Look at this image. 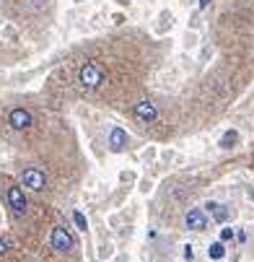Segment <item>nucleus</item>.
Segmentation results:
<instances>
[{
    "mask_svg": "<svg viewBox=\"0 0 254 262\" xmlns=\"http://www.w3.org/2000/svg\"><path fill=\"white\" fill-rule=\"evenodd\" d=\"M125 145H127V132L122 128H112V132H109V148L114 153H120V151H125Z\"/></svg>",
    "mask_w": 254,
    "mask_h": 262,
    "instance_id": "7",
    "label": "nucleus"
},
{
    "mask_svg": "<svg viewBox=\"0 0 254 262\" xmlns=\"http://www.w3.org/2000/svg\"><path fill=\"white\" fill-rule=\"evenodd\" d=\"M8 247H10V244H8V239L0 236V255H5V252H8Z\"/></svg>",
    "mask_w": 254,
    "mask_h": 262,
    "instance_id": "14",
    "label": "nucleus"
},
{
    "mask_svg": "<svg viewBox=\"0 0 254 262\" xmlns=\"http://www.w3.org/2000/svg\"><path fill=\"white\" fill-rule=\"evenodd\" d=\"M73 221H75V226H78L80 231H86V229H88V223H86V215L80 213V210H75V213H73Z\"/></svg>",
    "mask_w": 254,
    "mask_h": 262,
    "instance_id": "12",
    "label": "nucleus"
},
{
    "mask_svg": "<svg viewBox=\"0 0 254 262\" xmlns=\"http://www.w3.org/2000/svg\"><path fill=\"white\" fill-rule=\"evenodd\" d=\"M207 3H210V0H200V8H207Z\"/></svg>",
    "mask_w": 254,
    "mask_h": 262,
    "instance_id": "16",
    "label": "nucleus"
},
{
    "mask_svg": "<svg viewBox=\"0 0 254 262\" xmlns=\"http://www.w3.org/2000/svg\"><path fill=\"white\" fill-rule=\"evenodd\" d=\"M8 205H10V213L16 215V218H21V215H26V210H29V202H26V197H24V190L21 187H8Z\"/></svg>",
    "mask_w": 254,
    "mask_h": 262,
    "instance_id": "3",
    "label": "nucleus"
},
{
    "mask_svg": "<svg viewBox=\"0 0 254 262\" xmlns=\"http://www.w3.org/2000/svg\"><path fill=\"white\" fill-rule=\"evenodd\" d=\"M207 255H210L213 260H223V255H226V247H223L221 242H215V244H210V249H207Z\"/></svg>",
    "mask_w": 254,
    "mask_h": 262,
    "instance_id": "11",
    "label": "nucleus"
},
{
    "mask_svg": "<svg viewBox=\"0 0 254 262\" xmlns=\"http://www.w3.org/2000/svg\"><path fill=\"white\" fill-rule=\"evenodd\" d=\"M132 112H135V117L140 120V122H145V125H153L158 120V109H156L153 101H148V99L137 101V104L132 107Z\"/></svg>",
    "mask_w": 254,
    "mask_h": 262,
    "instance_id": "5",
    "label": "nucleus"
},
{
    "mask_svg": "<svg viewBox=\"0 0 254 262\" xmlns=\"http://www.w3.org/2000/svg\"><path fill=\"white\" fill-rule=\"evenodd\" d=\"M239 143V132L236 130H228L223 138H221V148H231V145H236Z\"/></svg>",
    "mask_w": 254,
    "mask_h": 262,
    "instance_id": "10",
    "label": "nucleus"
},
{
    "mask_svg": "<svg viewBox=\"0 0 254 262\" xmlns=\"http://www.w3.org/2000/svg\"><path fill=\"white\" fill-rule=\"evenodd\" d=\"M104 83H107V70H104V65L96 63V60H88L80 65L78 70V86L83 91H99Z\"/></svg>",
    "mask_w": 254,
    "mask_h": 262,
    "instance_id": "1",
    "label": "nucleus"
},
{
    "mask_svg": "<svg viewBox=\"0 0 254 262\" xmlns=\"http://www.w3.org/2000/svg\"><path fill=\"white\" fill-rule=\"evenodd\" d=\"M205 226H207V218H205V213H202V210L194 208V210L187 213V229H192V231H202Z\"/></svg>",
    "mask_w": 254,
    "mask_h": 262,
    "instance_id": "8",
    "label": "nucleus"
},
{
    "mask_svg": "<svg viewBox=\"0 0 254 262\" xmlns=\"http://www.w3.org/2000/svg\"><path fill=\"white\" fill-rule=\"evenodd\" d=\"M231 236H234V229H223V231H221V239H223V242H228Z\"/></svg>",
    "mask_w": 254,
    "mask_h": 262,
    "instance_id": "15",
    "label": "nucleus"
},
{
    "mask_svg": "<svg viewBox=\"0 0 254 262\" xmlns=\"http://www.w3.org/2000/svg\"><path fill=\"white\" fill-rule=\"evenodd\" d=\"M207 210H210V215L218 221V223H223L226 218H228V210H226V205H221V202H207Z\"/></svg>",
    "mask_w": 254,
    "mask_h": 262,
    "instance_id": "9",
    "label": "nucleus"
},
{
    "mask_svg": "<svg viewBox=\"0 0 254 262\" xmlns=\"http://www.w3.org/2000/svg\"><path fill=\"white\" fill-rule=\"evenodd\" d=\"M21 182H24V187H29V190H34V192H42L44 187H47V179H44V174L39 172V169H34V166L24 169Z\"/></svg>",
    "mask_w": 254,
    "mask_h": 262,
    "instance_id": "6",
    "label": "nucleus"
},
{
    "mask_svg": "<svg viewBox=\"0 0 254 262\" xmlns=\"http://www.w3.org/2000/svg\"><path fill=\"white\" fill-rule=\"evenodd\" d=\"M8 125L13 130H18V132H24V130H29L31 125H34V117H31V112L29 109H10V115H8Z\"/></svg>",
    "mask_w": 254,
    "mask_h": 262,
    "instance_id": "4",
    "label": "nucleus"
},
{
    "mask_svg": "<svg viewBox=\"0 0 254 262\" xmlns=\"http://www.w3.org/2000/svg\"><path fill=\"white\" fill-rule=\"evenodd\" d=\"M50 242H52V249H55V252H60V255H70L75 249V239H73V234L67 231L65 226H55Z\"/></svg>",
    "mask_w": 254,
    "mask_h": 262,
    "instance_id": "2",
    "label": "nucleus"
},
{
    "mask_svg": "<svg viewBox=\"0 0 254 262\" xmlns=\"http://www.w3.org/2000/svg\"><path fill=\"white\" fill-rule=\"evenodd\" d=\"M184 257H187V260H194V247H192V244L184 247Z\"/></svg>",
    "mask_w": 254,
    "mask_h": 262,
    "instance_id": "13",
    "label": "nucleus"
}]
</instances>
